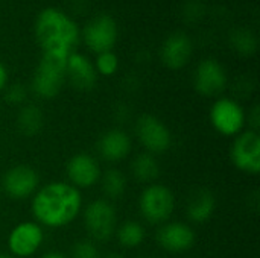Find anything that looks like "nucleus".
Segmentation results:
<instances>
[{"mask_svg": "<svg viewBox=\"0 0 260 258\" xmlns=\"http://www.w3.org/2000/svg\"><path fill=\"white\" fill-rule=\"evenodd\" d=\"M84 198L81 190L67 181H50L40 186L30 198L34 222L49 230H61L72 225L82 213Z\"/></svg>", "mask_w": 260, "mask_h": 258, "instance_id": "nucleus-1", "label": "nucleus"}, {"mask_svg": "<svg viewBox=\"0 0 260 258\" xmlns=\"http://www.w3.org/2000/svg\"><path fill=\"white\" fill-rule=\"evenodd\" d=\"M35 38L43 55L67 59L79 41L76 21L58 8H44L35 18Z\"/></svg>", "mask_w": 260, "mask_h": 258, "instance_id": "nucleus-2", "label": "nucleus"}, {"mask_svg": "<svg viewBox=\"0 0 260 258\" xmlns=\"http://www.w3.org/2000/svg\"><path fill=\"white\" fill-rule=\"evenodd\" d=\"M137 207L145 222L160 227L172 220L177 208V198L168 186L152 182L145 186V189L140 192Z\"/></svg>", "mask_w": 260, "mask_h": 258, "instance_id": "nucleus-3", "label": "nucleus"}, {"mask_svg": "<svg viewBox=\"0 0 260 258\" xmlns=\"http://www.w3.org/2000/svg\"><path fill=\"white\" fill-rule=\"evenodd\" d=\"M81 216L90 240L96 243H105L114 237L119 222L113 202L107 201L105 198L93 199L84 205Z\"/></svg>", "mask_w": 260, "mask_h": 258, "instance_id": "nucleus-4", "label": "nucleus"}, {"mask_svg": "<svg viewBox=\"0 0 260 258\" xmlns=\"http://www.w3.org/2000/svg\"><path fill=\"white\" fill-rule=\"evenodd\" d=\"M66 62L67 59L41 55L30 81V90L38 99L49 100L59 94L66 82Z\"/></svg>", "mask_w": 260, "mask_h": 258, "instance_id": "nucleus-5", "label": "nucleus"}, {"mask_svg": "<svg viewBox=\"0 0 260 258\" xmlns=\"http://www.w3.org/2000/svg\"><path fill=\"white\" fill-rule=\"evenodd\" d=\"M212 128L224 137H236L247 126V111L233 97H216L209 109Z\"/></svg>", "mask_w": 260, "mask_h": 258, "instance_id": "nucleus-6", "label": "nucleus"}, {"mask_svg": "<svg viewBox=\"0 0 260 258\" xmlns=\"http://www.w3.org/2000/svg\"><path fill=\"white\" fill-rule=\"evenodd\" d=\"M134 134L145 149L152 155H160L172 148L174 137L168 125L152 114H140L134 123Z\"/></svg>", "mask_w": 260, "mask_h": 258, "instance_id": "nucleus-7", "label": "nucleus"}, {"mask_svg": "<svg viewBox=\"0 0 260 258\" xmlns=\"http://www.w3.org/2000/svg\"><path fill=\"white\" fill-rule=\"evenodd\" d=\"M41 186L40 173L29 164H15L6 169L0 179V190L12 201L30 199Z\"/></svg>", "mask_w": 260, "mask_h": 258, "instance_id": "nucleus-8", "label": "nucleus"}, {"mask_svg": "<svg viewBox=\"0 0 260 258\" xmlns=\"http://www.w3.org/2000/svg\"><path fill=\"white\" fill-rule=\"evenodd\" d=\"M230 160L239 172L257 176L260 173L259 131L244 129L238 134L230 146Z\"/></svg>", "mask_w": 260, "mask_h": 258, "instance_id": "nucleus-9", "label": "nucleus"}, {"mask_svg": "<svg viewBox=\"0 0 260 258\" xmlns=\"http://www.w3.org/2000/svg\"><path fill=\"white\" fill-rule=\"evenodd\" d=\"M46 233L34 220H23L14 225L8 234V252L15 258L34 257L44 245Z\"/></svg>", "mask_w": 260, "mask_h": 258, "instance_id": "nucleus-10", "label": "nucleus"}, {"mask_svg": "<svg viewBox=\"0 0 260 258\" xmlns=\"http://www.w3.org/2000/svg\"><path fill=\"white\" fill-rule=\"evenodd\" d=\"M119 38V27L110 14H98L82 29V40L85 46L96 55L110 52Z\"/></svg>", "mask_w": 260, "mask_h": 258, "instance_id": "nucleus-11", "label": "nucleus"}, {"mask_svg": "<svg viewBox=\"0 0 260 258\" xmlns=\"http://www.w3.org/2000/svg\"><path fill=\"white\" fill-rule=\"evenodd\" d=\"M66 176L67 182L78 190L93 189L102 176L101 161L88 152H78L67 160Z\"/></svg>", "mask_w": 260, "mask_h": 258, "instance_id": "nucleus-12", "label": "nucleus"}, {"mask_svg": "<svg viewBox=\"0 0 260 258\" xmlns=\"http://www.w3.org/2000/svg\"><path fill=\"white\" fill-rule=\"evenodd\" d=\"M229 84L224 65L215 58L203 59L193 71V88L204 97H221Z\"/></svg>", "mask_w": 260, "mask_h": 258, "instance_id": "nucleus-13", "label": "nucleus"}, {"mask_svg": "<svg viewBox=\"0 0 260 258\" xmlns=\"http://www.w3.org/2000/svg\"><path fill=\"white\" fill-rule=\"evenodd\" d=\"M157 245L169 254H184L197 243V233L187 222L169 220L157 228Z\"/></svg>", "mask_w": 260, "mask_h": 258, "instance_id": "nucleus-14", "label": "nucleus"}, {"mask_svg": "<svg viewBox=\"0 0 260 258\" xmlns=\"http://www.w3.org/2000/svg\"><path fill=\"white\" fill-rule=\"evenodd\" d=\"M98 157L105 163L116 164L123 161L133 151L131 135L122 128H110L96 141Z\"/></svg>", "mask_w": 260, "mask_h": 258, "instance_id": "nucleus-15", "label": "nucleus"}, {"mask_svg": "<svg viewBox=\"0 0 260 258\" xmlns=\"http://www.w3.org/2000/svg\"><path fill=\"white\" fill-rule=\"evenodd\" d=\"M193 53V43L184 32L171 33L160 47V59L171 70L184 68Z\"/></svg>", "mask_w": 260, "mask_h": 258, "instance_id": "nucleus-16", "label": "nucleus"}, {"mask_svg": "<svg viewBox=\"0 0 260 258\" xmlns=\"http://www.w3.org/2000/svg\"><path fill=\"white\" fill-rule=\"evenodd\" d=\"M66 79L79 91H91L98 82V73L88 56L73 52L66 62Z\"/></svg>", "mask_w": 260, "mask_h": 258, "instance_id": "nucleus-17", "label": "nucleus"}, {"mask_svg": "<svg viewBox=\"0 0 260 258\" xmlns=\"http://www.w3.org/2000/svg\"><path fill=\"white\" fill-rule=\"evenodd\" d=\"M216 211V196L209 189L195 190L186 204V216L189 222L197 225L207 224Z\"/></svg>", "mask_w": 260, "mask_h": 258, "instance_id": "nucleus-18", "label": "nucleus"}, {"mask_svg": "<svg viewBox=\"0 0 260 258\" xmlns=\"http://www.w3.org/2000/svg\"><path fill=\"white\" fill-rule=\"evenodd\" d=\"M44 113L35 103H24L20 106L15 116V128L17 131L27 138L38 135L44 128Z\"/></svg>", "mask_w": 260, "mask_h": 258, "instance_id": "nucleus-19", "label": "nucleus"}, {"mask_svg": "<svg viewBox=\"0 0 260 258\" xmlns=\"http://www.w3.org/2000/svg\"><path fill=\"white\" fill-rule=\"evenodd\" d=\"M129 169H131V175L134 176V179L145 186L155 182L157 178L160 176V163L155 155L148 154V152L137 154L133 158Z\"/></svg>", "mask_w": 260, "mask_h": 258, "instance_id": "nucleus-20", "label": "nucleus"}, {"mask_svg": "<svg viewBox=\"0 0 260 258\" xmlns=\"http://www.w3.org/2000/svg\"><path fill=\"white\" fill-rule=\"evenodd\" d=\"M99 184H101V190L104 193V198L107 201L113 202V201L122 199L123 195L126 193L128 178L122 170H119L116 167H110L105 172H102Z\"/></svg>", "mask_w": 260, "mask_h": 258, "instance_id": "nucleus-21", "label": "nucleus"}, {"mask_svg": "<svg viewBox=\"0 0 260 258\" xmlns=\"http://www.w3.org/2000/svg\"><path fill=\"white\" fill-rule=\"evenodd\" d=\"M116 242L123 249H137L146 240V230L137 220H125L117 225L114 233Z\"/></svg>", "mask_w": 260, "mask_h": 258, "instance_id": "nucleus-22", "label": "nucleus"}, {"mask_svg": "<svg viewBox=\"0 0 260 258\" xmlns=\"http://www.w3.org/2000/svg\"><path fill=\"white\" fill-rule=\"evenodd\" d=\"M230 46L242 56H251L257 50V36L247 27L235 29L230 35Z\"/></svg>", "mask_w": 260, "mask_h": 258, "instance_id": "nucleus-23", "label": "nucleus"}, {"mask_svg": "<svg viewBox=\"0 0 260 258\" xmlns=\"http://www.w3.org/2000/svg\"><path fill=\"white\" fill-rule=\"evenodd\" d=\"M93 65H94V70H96L98 76L111 78L119 70V58L113 50L102 52V53L96 55V61L93 62Z\"/></svg>", "mask_w": 260, "mask_h": 258, "instance_id": "nucleus-24", "label": "nucleus"}, {"mask_svg": "<svg viewBox=\"0 0 260 258\" xmlns=\"http://www.w3.org/2000/svg\"><path fill=\"white\" fill-rule=\"evenodd\" d=\"M70 258H101V249L96 242L90 239H81L73 243L72 251H70Z\"/></svg>", "mask_w": 260, "mask_h": 258, "instance_id": "nucleus-25", "label": "nucleus"}, {"mask_svg": "<svg viewBox=\"0 0 260 258\" xmlns=\"http://www.w3.org/2000/svg\"><path fill=\"white\" fill-rule=\"evenodd\" d=\"M29 90L23 84H11L3 90V100L11 106H23L27 100Z\"/></svg>", "mask_w": 260, "mask_h": 258, "instance_id": "nucleus-26", "label": "nucleus"}, {"mask_svg": "<svg viewBox=\"0 0 260 258\" xmlns=\"http://www.w3.org/2000/svg\"><path fill=\"white\" fill-rule=\"evenodd\" d=\"M247 123H248V129H254L259 131L260 126V108L259 105H254L248 113H247Z\"/></svg>", "mask_w": 260, "mask_h": 258, "instance_id": "nucleus-27", "label": "nucleus"}, {"mask_svg": "<svg viewBox=\"0 0 260 258\" xmlns=\"http://www.w3.org/2000/svg\"><path fill=\"white\" fill-rule=\"evenodd\" d=\"M8 79H9L8 68H6V65L0 61V93H3V90L8 87Z\"/></svg>", "mask_w": 260, "mask_h": 258, "instance_id": "nucleus-28", "label": "nucleus"}, {"mask_svg": "<svg viewBox=\"0 0 260 258\" xmlns=\"http://www.w3.org/2000/svg\"><path fill=\"white\" fill-rule=\"evenodd\" d=\"M40 258H70L67 254L61 252V251H49V252H44Z\"/></svg>", "mask_w": 260, "mask_h": 258, "instance_id": "nucleus-29", "label": "nucleus"}, {"mask_svg": "<svg viewBox=\"0 0 260 258\" xmlns=\"http://www.w3.org/2000/svg\"><path fill=\"white\" fill-rule=\"evenodd\" d=\"M101 258H125L120 252H108V254H105V255H102Z\"/></svg>", "mask_w": 260, "mask_h": 258, "instance_id": "nucleus-30", "label": "nucleus"}, {"mask_svg": "<svg viewBox=\"0 0 260 258\" xmlns=\"http://www.w3.org/2000/svg\"><path fill=\"white\" fill-rule=\"evenodd\" d=\"M0 258H15V257H12L9 252H0Z\"/></svg>", "mask_w": 260, "mask_h": 258, "instance_id": "nucleus-31", "label": "nucleus"}, {"mask_svg": "<svg viewBox=\"0 0 260 258\" xmlns=\"http://www.w3.org/2000/svg\"><path fill=\"white\" fill-rule=\"evenodd\" d=\"M136 258H154V257H148V255H140V257H136Z\"/></svg>", "mask_w": 260, "mask_h": 258, "instance_id": "nucleus-32", "label": "nucleus"}, {"mask_svg": "<svg viewBox=\"0 0 260 258\" xmlns=\"http://www.w3.org/2000/svg\"><path fill=\"white\" fill-rule=\"evenodd\" d=\"M0 199H2V190H0Z\"/></svg>", "mask_w": 260, "mask_h": 258, "instance_id": "nucleus-33", "label": "nucleus"}]
</instances>
